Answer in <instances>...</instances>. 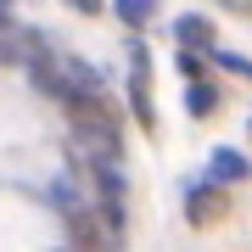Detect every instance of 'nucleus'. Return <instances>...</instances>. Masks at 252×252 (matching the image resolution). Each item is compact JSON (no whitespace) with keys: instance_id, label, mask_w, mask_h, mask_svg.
<instances>
[{"instance_id":"nucleus-2","label":"nucleus","mask_w":252,"mask_h":252,"mask_svg":"<svg viewBox=\"0 0 252 252\" xmlns=\"http://www.w3.org/2000/svg\"><path fill=\"white\" fill-rule=\"evenodd\" d=\"M185 219H190V230H213V224H224V219H230V190L213 185V180L190 185V190H185Z\"/></svg>"},{"instance_id":"nucleus-6","label":"nucleus","mask_w":252,"mask_h":252,"mask_svg":"<svg viewBox=\"0 0 252 252\" xmlns=\"http://www.w3.org/2000/svg\"><path fill=\"white\" fill-rule=\"evenodd\" d=\"M180 39L185 45H213V23L207 17H180Z\"/></svg>"},{"instance_id":"nucleus-5","label":"nucleus","mask_w":252,"mask_h":252,"mask_svg":"<svg viewBox=\"0 0 252 252\" xmlns=\"http://www.w3.org/2000/svg\"><path fill=\"white\" fill-rule=\"evenodd\" d=\"M213 107H219V90H213V84H190V95H185V112H190V118H207Z\"/></svg>"},{"instance_id":"nucleus-3","label":"nucleus","mask_w":252,"mask_h":252,"mask_svg":"<svg viewBox=\"0 0 252 252\" xmlns=\"http://www.w3.org/2000/svg\"><path fill=\"white\" fill-rule=\"evenodd\" d=\"M129 95H135V118L152 129V124H157V112H152V73H146L140 56H135V67H129Z\"/></svg>"},{"instance_id":"nucleus-1","label":"nucleus","mask_w":252,"mask_h":252,"mask_svg":"<svg viewBox=\"0 0 252 252\" xmlns=\"http://www.w3.org/2000/svg\"><path fill=\"white\" fill-rule=\"evenodd\" d=\"M28 73H34V84L45 90L51 101H62V107H79V101H95L107 95V84H101V73L90 62H79L73 51H39L34 62H28Z\"/></svg>"},{"instance_id":"nucleus-8","label":"nucleus","mask_w":252,"mask_h":252,"mask_svg":"<svg viewBox=\"0 0 252 252\" xmlns=\"http://www.w3.org/2000/svg\"><path fill=\"white\" fill-rule=\"evenodd\" d=\"M180 73H185V79H196V73H202V56H190V51H180Z\"/></svg>"},{"instance_id":"nucleus-7","label":"nucleus","mask_w":252,"mask_h":252,"mask_svg":"<svg viewBox=\"0 0 252 252\" xmlns=\"http://www.w3.org/2000/svg\"><path fill=\"white\" fill-rule=\"evenodd\" d=\"M118 11H124L129 23H146V17H152V6H140V0H118Z\"/></svg>"},{"instance_id":"nucleus-4","label":"nucleus","mask_w":252,"mask_h":252,"mask_svg":"<svg viewBox=\"0 0 252 252\" xmlns=\"http://www.w3.org/2000/svg\"><path fill=\"white\" fill-rule=\"evenodd\" d=\"M224 180H247V157L241 152H213V185Z\"/></svg>"}]
</instances>
